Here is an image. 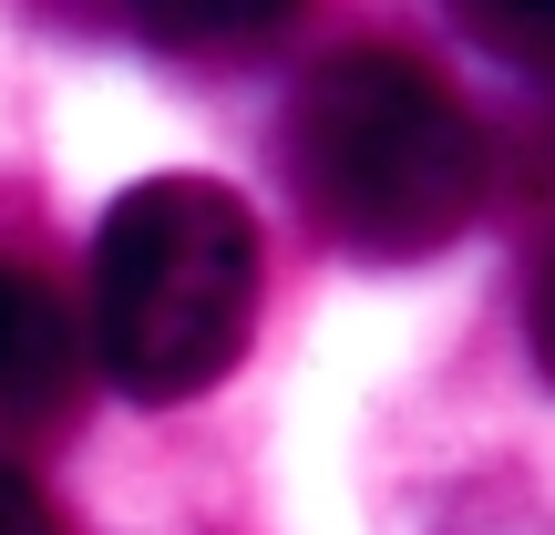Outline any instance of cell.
I'll use <instances>...</instances> for the list:
<instances>
[{"label": "cell", "mask_w": 555, "mask_h": 535, "mask_svg": "<svg viewBox=\"0 0 555 535\" xmlns=\"http://www.w3.org/2000/svg\"><path fill=\"white\" fill-rule=\"evenodd\" d=\"M268 247L237 186L144 176L103 206L93 278H82V351L134 402H196L258 340Z\"/></svg>", "instance_id": "2"}, {"label": "cell", "mask_w": 555, "mask_h": 535, "mask_svg": "<svg viewBox=\"0 0 555 535\" xmlns=\"http://www.w3.org/2000/svg\"><path fill=\"white\" fill-rule=\"evenodd\" d=\"M0 535H73L62 505L31 484V463H11V454H0Z\"/></svg>", "instance_id": "5"}, {"label": "cell", "mask_w": 555, "mask_h": 535, "mask_svg": "<svg viewBox=\"0 0 555 535\" xmlns=\"http://www.w3.org/2000/svg\"><path fill=\"white\" fill-rule=\"evenodd\" d=\"M288 186L339 258L412 268L483 217L494 144L453 73H433L401 41H339L288 93Z\"/></svg>", "instance_id": "1"}, {"label": "cell", "mask_w": 555, "mask_h": 535, "mask_svg": "<svg viewBox=\"0 0 555 535\" xmlns=\"http://www.w3.org/2000/svg\"><path fill=\"white\" fill-rule=\"evenodd\" d=\"M82 402V319L62 309L52 278L0 258V443L62 433Z\"/></svg>", "instance_id": "3"}, {"label": "cell", "mask_w": 555, "mask_h": 535, "mask_svg": "<svg viewBox=\"0 0 555 535\" xmlns=\"http://www.w3.org/2000/svg\"><path fill=\"white\" fill-rule=\"evenodd\" d=\"M525 340H535V371L555 381V238L535 247V278H525Z\"/></svg>", "instance_id": "6"}, {"label": "cell", "mask_w": 555, "mask_h": 535, "mask_svg": "<svg viewBox=\"0 0 555 535\" xmlns=\"http://www.w3.org/2000/svg\"><path fill=\"white\" fill-rule=\"evenodd\" d=\"M463 31L494 41V52L525 62V73H555V11H463Z\"/></svg>", "instance_id": "4"}]
</instances>
